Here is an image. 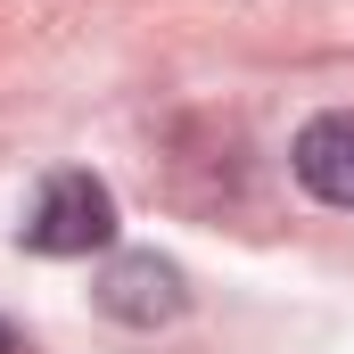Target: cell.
<instances>
[{"label":"cell","instance_id":"obj_1","mask_svg":"<svg viewBox=\"0 0 354 354\" xmlns=\"http://www.w3.org/2000/svg\"><path fill=\"white\" fill-rule=\"evenodd\" d=\"M115 239V198H107V181L91 174H50L41 181V198H33V214H25V248L33 256H91V248H107Z\"/></svg>","mask_w":354,"mask_h":354},{"label":"cell","instance_id":"obj_2","mask_svg":"<svg viewBox=\"0 0 354 354\" xmlns=\"http://www.w3.org/2000/svg\"><path fill=\"white\" fill-rule=\"evenodd\" d=\"M181 305H189V288H181V272L165 264L157 248H140V256H115V264L99 272V313H107V322L157 330V322H174Z\"/></svg>","mask_w":354,"mask_h":354},{"label":"cell","instance_id":"obj_3","mask_svg":"<svg viewBox=\"0 0 354 354\" xmlns=\"http://www.w3.org/2000/svg\"><path fill=\"white\" fill-rule=\"evenodd\" d=\"M288 157H297V181H305L322 206H354V107L313 115Z\"/></svg>","mask_w":354,"mask_h":354},{"label":"cell","instance_id":"obj_4","mask_svg":"<svg viewBox=\"0 0 354 354\" xmlns=\"http://www.w3.org/2000/svg\"><path fill=\"white\" fill-rule=\"evenodd\" d=\"M0 354H17V330H8V322H0Z\"/></svg>","mask_w":354,"mask_h":354}]
</instances>
